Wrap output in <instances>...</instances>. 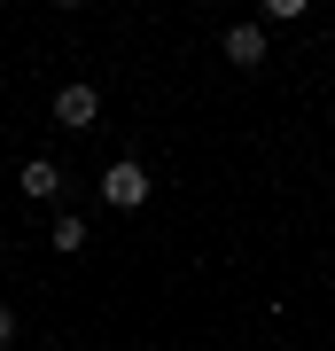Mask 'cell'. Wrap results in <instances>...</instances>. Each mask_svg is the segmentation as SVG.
Returning a JSON list of instances; mask_svg holds the SVG:
<instances>
[{
	"mask_svg": "<svg viewBox=\"0 0 335 351\" xmlns=\"http://www.w3.org/2000/svg\"><path fill=\"white\" fill-rule=\"evenodd\" d=\"M101 203H110V211H140V203H149V164L117 156L110 172H101Z\"/></svg>",
	"mask_w": 335,
	"mask_h": 351,
	"instance_id": "1",
	"label": "cell"
},
{
	"mask_svg": "<svg viewBox=\"0 0 335 351\" xmlns=\"http://www.w3.org/2000/svg\"><path fill=\"white\" fill-rule=\"evenodd\" d=\"M94 117H101V94L94 86H62L55 94V125L62 133H94Z\"/></svg>",
	"mask_w": 335,
	"mask_h": 351,
	"instance_id": "2",
	"label": "cell"
},
{
	"mask_svg": "<svg viewBox=\"0 0 335 351\" xmlns=\"http://www.w3.org/2000/svg\"><path fill=\"white\" fill-rule=\"evenodd\" d=\"M226 63L258 71L265 63V24H226Z\"/></svg>",
	"mask_w": 335,
	"mask_h": 351,
	"instance_id": "3",
	"label": "cell"
},
{
	"mask_svg": "<svg viewBox=\"0 0 335 351\" xmlns=\"http://www.w3.org/2000/svg\"><path fill=\"white\" fill-rule=\"evenodd\" d=\"M16 188H24V203H55V195H62V172H55L47 156H32L24 172H16Z\"/></svg>",
	"mask_w": 335,
	"mask_h": 351,
	"instance_id": "4",
	"label": "cell"
},
{
	"mask_svg": "<svg viewBox=\"0 0 335 351\" xmlns=\"http://www.w3.org/2000/svg\"><path fill=\"white\" fill-rule=\"evenodd\" d=\"M47 242H55V250H86V219H78V211H55Z\"/></svg>",
	"mask_w": 335,
	"mask_h": 351,
	"instance_id": "5",
	"label": "cell"
},
{
	"mask_svg": "<svg viewBox=\"0 0 335 351\" xmlns=\"http://www.w3.org/2000/svg\"><path fill=\"white\" fill-rule=\"evenodd\" d=\"M16 343V313H0V351H8Z\"/></svg>",
	"mask_w": 335,
	"mask_h": 351,
	"instance_id": "6",
	"label": "cell"
},
{
	"mask_svg": "<svg viewBox=\"0 0 335 351\" xmlns=\"http://www.w3.org/2000/svg\"><path fill=\"white\" fill-rule=\"evenodd\" d=\"M327 195H335V188H327Z\"/></svg>",
	"mask_w": 335,
	"mask_h": 351,
	"instance_id": "7",
	"label": "cell"
}]
</instances>
